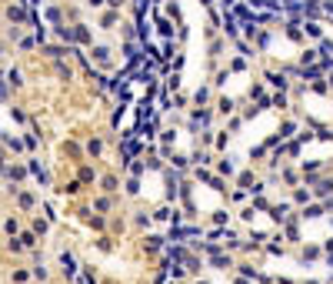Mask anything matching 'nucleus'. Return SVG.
Returning a JSON list of instances; mask_svg holds the SVG:
<instances>
[]
</instances>
